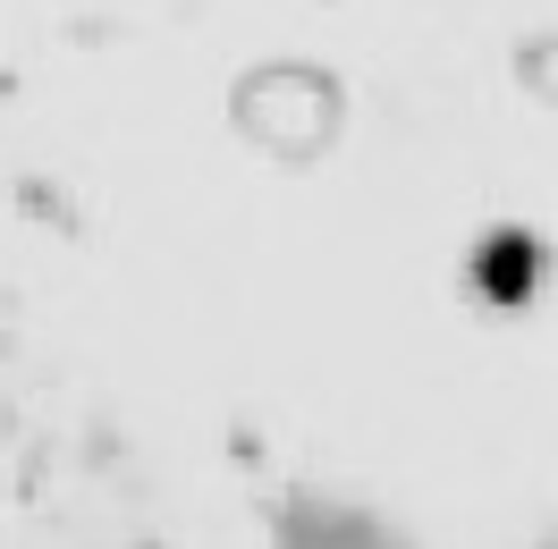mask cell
Instances as JSON below:
<instances>
[{
	"label": "cell",
	"mask_w": 558,
	"mask_h": 549,
	"mask_svg": "<svg viewBox=\"0 0 558 549\" xmlns=\"http://www.w3.org/2000/svg\"><path fill=\"white\" fill-rule=\"evenodd\" d=\"M490 288H499V296L524 288V245H499V279H490Z\"/></svg>",
	"instance_id": "1"
}]
</instances>
